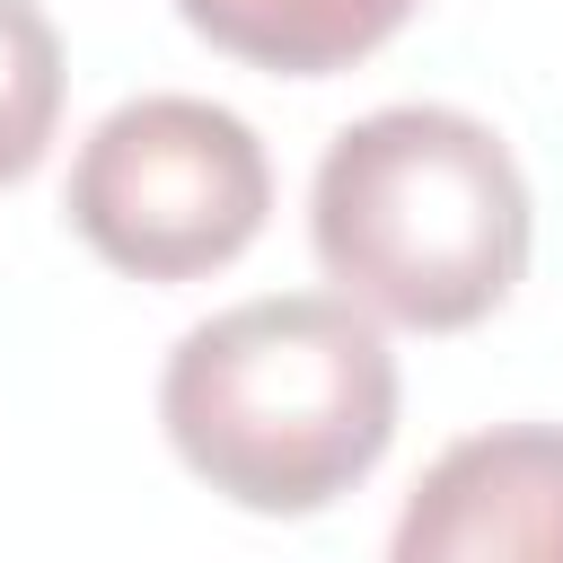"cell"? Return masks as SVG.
Listing matches in <instances>:
<instances>
[{"mask_svg":"<svg viewBox=\"0 0 563 563\" xmlns=\"http://www.w3.org/2000/svg\"><path fill=\"white\" fill-rule=\"evenodd\" d=\"M185 475L255 519L343 501L396 440V352L343 290H282L202 317L158 378Z\"/></svg>","mask_w":563,"mask_h":563,"instance_id":"6da1fadb","label":"cell"},{"mask_svg":"<svg viewBox=\"0 0 563 563\" xmlns=\"http://www.w3.org/2000/svg\"><path fill=\"white\" fill-rule=\"evenodd\" d=\"M308 238L325 282L369 317L466 334L519 290L537 202L493 123L457 106H378L325 141Z\"/></svg>","mask_w":563,"mask_h":563,"instance_id":"7a4b0ae2","label":"cell"},{"mask_svg":"<svg viewBox=\"0 0 563 563\" xmlns=\"http://www.w3.org/2000/svg\"><path fill=\"white\" fill-rule=\"evenodd\" d=\"M62 211L88 255L132 282H202L264 238L273 158L255 123L211 97H132L79 141Z\"/></svg>","mask_w":563,"mask_h":563,"instance_id":"3957f363","label":"cell"},{"mask_svg":"<svg viewBox=\"0 0 563 563\" xmlns=\"http://www.w3.org/2000/svg\"><path fill=\"white\" fill-rule=\"evenodd\" d=\"M387 545L396 563H563V431L501 422L440 449Z\"/></svg>","mask_w":563,"mask_h":563,"instance_id":"277c9868","label":"cell"},{"mask_svg":"<svg viewBox=\"0 0 563 563\" xmlns=\"http://www.w3.org/2000/svg\"><path fill=\"white\" fill-rule=\"evenodd\" d=\"M413 9H422V0H176V18H185L202 44L273 70V79L352 70V62H369Z\"/></svg>","mask_w":563,"mask_h":563,"instance_id":"5b68a950","label":"cell"},{"mask_svg":"<svg viewBox=\"0 0 563 563\" xmlns=\"http://www.w3.org/2000/svg\"><path fill=\"white\" fill-rule=\"evenodd\" d=\"M62 35L35 0H0V194L26 185L62 123Z\"/></svg>","mask_w":563,"mask_h":563,"instance_id":"8992f818","label":"cell"}]
</instances>
